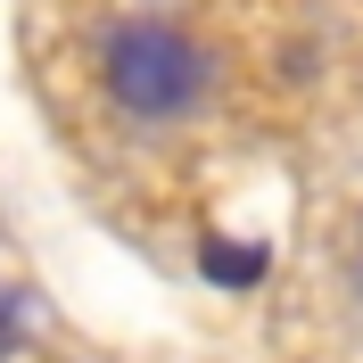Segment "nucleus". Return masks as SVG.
I'll list each match as a JSON object with an SVG mask.
<instances>
[{
  "label": "nucleus",
  "instance_id": "20e7f679",
  "mask_svg": "<svg viewBox=\"0 0 363 363\" xmlns=\"http://www.w3.org/2000/svg\"><path fill=\"white\" fill-rule=\"evenodd\" d=\"M355 289H363V256H355Z\"/></svg>",
  "mask_w": 363,
  "mask_h": 363
},
{
  "label": "nucleus",
  "instance_id": "7ed1b4c3",
  "mask_svg": "<svg viewBox=\"0 0 363 363\" xmlns=\"http://www.w3.org/2000/svg\"><path fill=\"white\" fill-rule=\"evenodd\" d=\"M25 322H33V314H25V289H0V363L25 347Z\"/></svg>",
  "mask_w": 363,
  "mask_h": 363
},
{
  "label": "nucleus",
  "instance_id": "f257e3e1",
  "mask_svg": "<svg viewBox=\"0 0 363 363\" xmlns=\"http://www.w3.org/2000/svg\"><path fill=\"white\" fill-rule=\"evenodd\" d=\"M99 83H108L116 116H133V124H182V116H199L206 83H215V58L174 17H124L99 42Z\"/></svg>",
  "mask_w": 363,
  "mask_h": 363
},
{
  "label": "nucleus",
  "instance_id": "f03ea898",
  "mask_svg": "<svg viewBox=\"0 0 363 363\" xmlns=\"http://www.w3.org/2000/svg\"><path fill=\"white\" fill-rule=\"evenodd\" d=\"M264 272H272V248H264V240H223V231L199 240V281H215V289H256Z\"/></svg>",
  "mask_w": 363,
  "mask_h": 363
}]
</instances>
